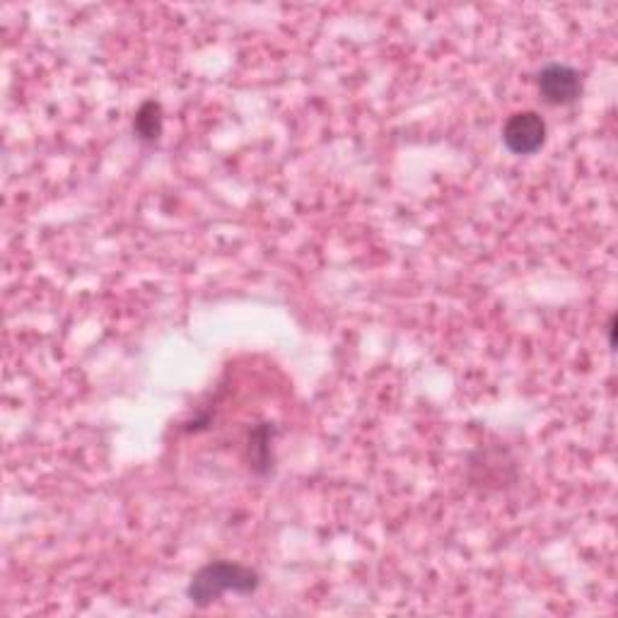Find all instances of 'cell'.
I'll return each mask as SVG.
<instances>
[{
    "mask_svg": "<svg viewBox=\"0 0 618 618\" xmlns=\"http://www.w3.org/2000/svg\"><path fill=\"white\" fill-rule=\"evenodd\" d=\"M259 587V573L251 571L247 565L230 563V561H216L200 567V571L188 583L186 595L196 607H208V604L218 601L225 592H235V595H251Z\"/></svg>",
    "mask_w": 618,
    "mask_h": 618,
    "instance_id": "1",
    "label": "cell"
},
{
    "mask_svg": "<svg viewBox=\"0 0 618 618\" xmlns=\"http://www.w3.org/2000/svg\"><path fill=\"white\" fill-rule=\"evenodd\" d=\"M546 141V121L536 111H517L502 129V143L514 155H534Z\"/></svg>",
    "mask_w": 618,
    "mask_h": 618,
    "instance_id": "2",
    "label": "cell"
},
{
    "mask_svg": "<svg viewBox=\"0 0 618 618\" xmlns=\"http://www.w3.org/2000/svg\"><path fill=\"white\" fill-rule=\"evenodd\" d=\"M539 93L549 105H571L583 95V73L565 63H549L539 73Z\"/></svg>",
    "mask_w": 618,
    "mask_h": 618,
    "instance_id": "3",
    "label": "cell"
},
{
    "mask_svg": "<svg viewBox=\"0 0 618 618\" xmlns=\"http://www.w3.org/2000/svg\"><path fill=\"white\" fill-rule=\"evenodd\" d=\"M273 425L261 423L254 433L249 437V462L251 469L263 474L269 471L271 466V437H273Z\"/></svg>",
    "mask_w": 618,
    "mask_h": 618,
    "instance_id": "4",
    "label": "cell"
},
{
    "mask_svg": "<svg viewBox=\"0 0 618 618\" xmlns=\"http://www.w3.org/2000/svg\"><path fill=\"white\" fill-rule=\"evenodd\" d=\"M133 131L141 141H158L162 133V107L158 102H145L141 109H138L135 119H133Z\"/></svg>",
    "mask_w": 618,
    "mask_h": 618,
    "instance_id": "5",
    "label": "cell"
}]
</instances>
